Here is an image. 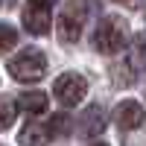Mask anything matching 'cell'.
<instances>
[{"instance_id":"obj_1","label":"cell","mask_w":146,"mask_h":146,"mask_svg":"<svg viewBox=\"0 0 146 146\" xmlns=\"http://www.w3.org/2000/svg\"><path fill=\"white\" fill-rule=\"evenodd\" d=\"M129 44V29H126V21L123 18H105L94 32V47L100 50L102 56H117L123 53Z\"/></svg>"},{"instance_id":"obj_2","label":"cell","mask_w":146,"mask_h":146,"mask_svg":"<svg viewBox=\"0 0 146 146\" xmlns=\"http://www.w3.org/2000/svg\"><path fill=\"white\" fill-rule=\"evenodd\" d=\"M9 73L18 82H38L47 76V58L38 50H23L21 56H15L9 62Z\"/></svg>"},{"instance_id":"obj_3","label":"cell","mask_w":146,"mask_h":146,"mask_svg":"<svg viewBox=\"0 0 146 146\" xmlns=\"http://www.w3.org/2000/svg\"><path fill=\"white\" fill-rule=\"evenodd\" d=\"M82 23H85V6H82V0H70V3L62 9L58 21H56L58 41H62V44L79 41V35H82Z\"/></svg>"},{"instance_id":"obj_4","label":"cell","mask_w":146,"mask_h":146,"mask_svg":"<svg viewBox=\"0 0 146 146\" xmlns=\"http://www.w3.org/2000/svg\"><path fill=\"white\" fill-rule=\"evenodd\" d=\"M53 91H56V100L70 108V105H79L85 100V94H88V82H85V76H79V73H62V76L56 79Z\"/></svg>"},{"instance_id":"obj_5","label":"cell","mask_w":146,"mask_h":146,"mask_svg":"<svg viewBox=\"0 0 146 146\" xmlns=\"http://www.w3.org/2000/svg\"><path fill=\"white\" fill-rule=\"evenodd\" d=\"M50 21H53V12L47 0H29L27 9H23V27L32 35H44L50 32Z\"/></svg>"},{"instance_id":"obj_6","label":"cell","mask_w":146,"mask_h":146,"mask_svg":"<svg viewBox=\"0 0 146 146\" xmlns=\"http://www.w3.org/2000/svg\"><path fill=\"white\" fill-rule=\"evenodd\" d=\"M114 120H117V126L123 129V131H135L146 123V111H143V105L135 102V100H123L117 108H114Z\"/></svg>"},{"instance_id":"obj_7","label":"cell","mask_w":146,"mask_h":146,"mask_svg":"<svg viewBox=\"0 0 146 146\" xmlns=\"http://www.w3.org/2000/svg\"><path fill=\"white\" fill-rule=\"evenodd\" d=\"M102 129H105V111H102L100 105H91L88 111L82 114V120H79V135H85V137H100Z\"/></svg>"},{"instance_id":"obj_8","label":"cell","mask_w":146,"mask_h":146,"mask_svg":"<svg viewBox=\"0 0 146 146\" xmlns=\"http://www.w3.org/2000/svg\"><path fill=\"white\" fill-rule=\"evenodd\" d=\"M47 94L44 91H27V94H21L18 96V108L23 114H44L47 111Z\"/></svg>"},{"instance_id":"obj_9","label":"cell","mask_w":146,"mask_h":146,"mask_svg":"<svg viewBox=\"0 0 146 146\" xmlns=\"http://www.w3.org/2000/svg\"><path fill=\"white\" fill-rule=\"evenodd\" d=\"M53 137V131H50V126H41V123H29L27 129L21 131V146H44L47 140Z\"/></svg>"},{"instance_id":"obj_10","label":"cell","mask_w":146,"mask_h":146,"mask_svg":"<svg viewBox=\"0 0 146 146\" xmlns=\"http://www.w3.org/2000/svg\"><path fill=\"white\" fill-rule=\"evenodd\" d=\"M15 44H18V32L9 23H0V56H6Z\"/></svg>"},{"instance_id":"obj_11","label":"cell","mask_w":146,"mask_h":146,"mask_svg":"<svg viewBox=\"0 0 146 146\" xmlns=\"http://www.w3.org/2000/svg\"><path fill=\"white\" fill-rule=\"evenodd\" d=\"M70 117L67 114H53V120H50V131H53V137H64L67 131H70Z\"/></svg>"},{"instance_id":"obj_12","label":"cell","mask_w":146,"mask_h":146,"mask_svg":"<svg viewBox=\"0 0 146 146\" xmlns=\"http://www.w3.org/2000/svg\"><path fill=\"white\" fill-rule=\"evenodd\" d=\"M12 123H15V105L9 100H0V131H6Z\"/></svg>"},{"instance_id":"obj_13","label":"cell","mask_w":146,"mask_h":146,"mask_svg":"<svg viewBox=\"0 0 146 146\" xmlns=\"http://www.w3.org/2000/svg\"><path fill=\"white\" fill-rule=\"evenodd\" d=\"M94 146H108V143H94Z\"/></svg>"},{"instance_id":"obj_14","label":"cell","mask_w":146,"mask_h":146,"mask_svg":"<svg viewBox=\"0 0 146 146\" xmlns=\"http://www.w3.org/2000/svg\"><path fill=\"white\" fill-rule=\"evenodd\" d=\"M117 3H129V0H117Z\"/></svg>"},{"instance_id":"obj_15","label":"cell","mask_w":146,"mask_h":146,"mask_svg":"<svg viewBox=\"0 0 146 146\" xmlns=\"http://www.w3.org/2000/svg\"><path fill=\"white\" fill-rule=\"evenodd\" d=\"M47 3H56V0H47Z\"/></svg>"}]
</instances>
